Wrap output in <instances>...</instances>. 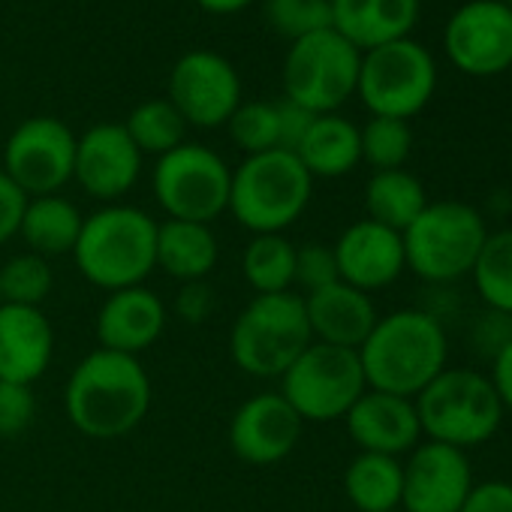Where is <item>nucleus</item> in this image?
I'll list each match as a JSON object with an SVG mask.
<instances>
[{
	"label": "nucleus",
	"instance_id": "9b49d317",
	"mask_svg": "<svg viewBox=\"0 0 512 512\" xmlns=\"http://www.w3.org/2000/svg\"><path fill=\"white\" fill-rule=\"evenodd\" d=\"M368 389L356 350L314 341L281 377V395L302 422H338Z\"/></svg>",
	"mask_w": 512,
	"mask_h": 512
},
{
	"label": "nucleus",
	"instance_id": "a18cd8bd",
	"mask_svg": "<svg viewBox=\"0 0 512 512\" xmlns=\"http://www.w3.org/2000/svg\"><path fill=\"white\" fill-rule=\"evenodd\" d=\"M503 4H506V7H509V10H512V0H503Z\"/></svg>",
	"mask_w": 512,
	"mask_h": 512
},
{
	"label": "nucleus",
	"instance_id": "a878e982",
	"mask_svg": "<svg viewBox=\"0 0 512 512\" xmlns=\"http://www.w3.org/2000/svg\"><path fill=\"white\" fill-rule=\"evenodd\" d=\"M82 220L85 217L76 208V202H70L61 193L31 196L25 205V214H22L19 235L31 253H40L46 260H52V256L73 253L76 238L82 232Z\"/></svg>",
	"mask_w": 512,
	"mask_h": 512
},
{
	"label": "nucleus",
	"instance_id": "f704fd0d",
	"mask_svg": "<svg viewBox=\"0 0 512 512\" xmlns=\"http://www.w3.org/2000/svg\"><path fill=\"white\" fill-rule=\"evenodd\" d=\"M266 22L290 43L332 28V0H266Z\"/></svg>",
	"mask_w": 512,
	"mask_h": 512
},
{
	"label": "nucleus",
	"instance_id": "f3484780",
	"mask_svg": "<svg viewBox=\"0 0 512 512\" xmlns=\"http://www.w3.org/2000/svg\"><path fill=\"white\" fill-rule=\"evenodd\" d=\"M142 172V151L130 139L124 124L103 121L76 136L73 181L103 205L127 196Z\"/></svg>",
	"mask_w": 512,
	"mask_h": 512
},
{
	"label": "nucleus",
	"instance_id": "393cba45",
	"mask_svg": "<svg viewBox=\"0 0 512 512\" xmlns=\"http://www.w3.org/2000/svg\"><path fill=\"white\" fill-rule=\"evenodd\" d=\"M296 157L311 178H344L362 163V133L338 112L317 115L296 148Z\"/></svg>",
	"mask_w": 512,
	"mask_h": 512
},
{
	"label": "nucleus",
	"instance_id": "f257e3e1",
	"mask_svg": "<svg viewBox=\"0 0 512 512\" xmlns=\"http://www.w3.org/2000/svg\"><path fill=\"white\" fill-rule=\"evenodd\" d=\"M151 407V377L139 356L91 350L67 377L64 413L70 425L94 440H118L139 428Z\"/></svg>",
	"mask_w": 512,
	"mask_h": 512
},
{
	"label": "nucleus",
	"instance_id": "ea45409f",
	"mask_svg": "<svg viewBox=\"0 0 512 512\" xmlns=\"http://www.w3.org/2000/svg\"><path fill=\"white\" fill-rule=\"evenodd\" d=\"M25 205H28V196L4 169H0V244H7L10 238L19 235Z\"/></svg>",
	"mask_w": 512,
	"mask_h": 512
},
{
	"label": "nucleus",
	"instance_id": "2eb2a0df",
	"mask_svg": "<svg viewBox=\"0 0 512 512\" xmlns=\"http://www.w3.org/2000/svg\"><path fill=\"white\" fill-rule=\"evenodd\" d=\"M401 464V512H458L476 485L467 452L446 443L422 440Z\"/></svg>",
	"mask_w": 512,
	"mask_h": 512
},
{
	"label": "nucleus",
	"instance_id": "9d476101",
	"mask_svg": "<svg viewBox=\"0 0 512 512\" xmlns=\"http://www.w3.org/2000/svg\"><path fill=\"white\" fill-rule=\"evenodd\" d=\"M229 163L199 142H184L157 157L151 187L169 220L208 223L229 208Z\"/></svg>",
	"mask_w": 512,
	"mask_h": 512
},
{
	"label": "nucleus",
	"instance_id": "423d86ee",
	"mask_svg": "<svg viewBox=\"0 0 512 512\" xmlns=\"http://www.w3.org/2000/svg\"><path fill=\"white\" fill-rule=\"evenodd\" d=\"M422 440L470 449L488 443L503 425V404L488 374L473 368H443L416 398Z\"/></svg>",
	"mask_w": 512,
	"mask_h": 512
},
{
	"label": "nucleus",
	"instance_id": "a211bd4d",
	"mask_svg": "<svg viewBox=\"0 0 512 512\" xmlns=\"http://www.w3.org/2000/svg\"><path fill=\"white\" fill-rule=\"evenodd\" d=\"M338 260V278L362 293H377L392 287L407 269L401 232L380 226L374 220L350 223L332 244Z\"/></svg>",
	"mask_w": 512,
	"mask_h": 512
},
{
	"label": "nucleus",
	"instance_id": "6ab92c4d",
	"mask_svg": "<svg viewBox=\"0 0 512 512\" xmlns=\"http://www.w3.org/2000/svg\"><path fill=\"white\" fill-rule=\"evenodd\" d=\"M344 425L350 440L359 446V452L404 458L410 449L422 443V428L413 398H401L377 389L362 392V398L344 416Z\"/></svg>",
	"mask_w": 512,
	"mask_h": 512
},
{
	"label": "nucleus",
	"instance_id": "4c0bfd02",
	"mask_svg": "<svg viewBox=\"0 0 512 512\" xmlns=\"http://www.w3.org/2000/svg\"><path fill=\"white\" fill-rule=\"evenodd\" d=\"M509 341H512V317L485 308V314H479V320L470 329V347H476V353L491 362Z\"/></svg>",
	"mask_w": 512,
	"mask_h": 512
},
{
	"label": "nucleus",
	"instance_id": "c756f323",
	"mask_svg": "<svg viewBox=\"0 0 512 512\" xmlns=\"http://www.w3.org/2000/svg\"><path fill=\"white\" fill-rule=\"evenodd\" d=\"M470 278L488 311L512 317V229L488 232Z\"/></svg>",
	"mask_w": 512,
	"mask_h": 512
},
{
	"label": "nucleus",
	"instance_id": "ddd939ff",
	"mask_svg": "<svg viewBox=\"0 0 512 512\" xmlns=\"http://www.w3.org/2000/svg\"><path fill=\"white\" fill-rule=\"evenodd\" d=\"M187 127H226L241 100V76L229 58L211 49H193L172 64L169 97Z\"/></svg>",
	"mask_w": 512,
	"mask_h": 512
},
{
	"label": "nucleus",
	"instance_id": "58836bf2",
	"mask_svg": "<svg viewBox=\"0 0 512 512\" xmlns=\"http://www.w3.org/2000/svg\"><path fill=\"white\" fill-rule=\"evenodd\" d=\"M214 290L208 281H193V284H181L178 296H175V314L181 323H190V326H199L205 323L211 314H214Z\"/></svg>",
	"mask_w": 512,
	"mask_h": 512
},
{
	"label": "nucleus",
	"instance_id": "79ce46f5",
	"mask_svg": "<svg viewBox=\"0 0 512 512\" xmlns=\"http://www.w3.org/2000/svg\"><path fill=\"white\" fill-rule=\"evenodd\" d=\"M458 512H512V482L506 479L476 482Z\"/></svg>",
	"mask_w": 512,
	"mask_h": 512
},
{
	"label": "nucleus",
	"instance_id": "20e7f679",
	"mask_svg": "<svg viewBox=\"0 0 512 512\" xmlns=\"http://www.w3.org/2000/svg\"><path fill=\"white\" fill-rule=\"evenodd\" d=\"M314 178L293 151L250 154L232 169L229 214L250 235H284L311 205Z\"/></svg>",
	"mask_w": 512,
	"mask_h": 512
},
{
	"label": "nucleus",
	"instance_id": "412c9836",
	"mask_svg": "<svg viewBox=\"0 0 512 512\" xmlns=\"http://www.w3.org/2000/svg\"><path fill=\"white\" fill-rule=\"evenodd\" d=\"M55 329L43 308L0 305V380L34 386L52 365Z\"/></svg>",
	"mask_w": 512,
	"mask_h": 512
},
{
	"label": "nucleus",
	"instance_id": "b1692460",
	"mask_svg": "<svg viewBox=\"0 0 512 512\" xmlns=\"http://www.w3.org/2000/svg\"><path fill=\"white\" fill-rule=\"evenodd\" d=\"M220 260V241L208 223L163 220L157 223V269L178 284L208 281Z\"/></svg>",
	"mask_w": 512,
	"mask_h": 512
},
{
	"label": "nucleus",
	"instance_id": "6e6552de",
	"mask_svg": "<svg viewBox=\"0 0 512 512\" xmlns=\"http://www.w3.org/2000/svg\"><path fill=\"white\" fill-rule=\"evenodd\" d=\"M362 52L335 28L290 43L284 61V97L314 115L338 112L359 85Z\"/></svg>",
	"mask_w": 512,
	"mask_h": 512
},
{
	"label": "nucleus",
	"instance_id": "f8f14e48",
	"mask_svg": "<svg viewBox=\"0 0 512 512\" xmlns=\"http://www.w3.org/2000/svg\"><path fill=\"white\" fill-rule=\"evenodd\" d=\"M76 133L52 115L25 118L4 145V169L19 190L31 196H52L73 181Z\"/></svg>",
	"mask_w": 512,
	"mask_h": 512
},
{
	"label": "nucleus",
	"instance_id": "7c9ffc66",
	"mask_svg": "<svg viewBox=\"0 0 512 512\" xmlns=\"http://www.w3.org/2000/svg\"><path fill=\"white\" fill-rule=\"evenodd\" d=\"M124 127H127L130 139L136 142V148L142 151V157L145 154L163 157L172 148L184 145V136H187V121L178 115V109L166 97L139 103L127 115Z\"/></svg>",
	"mask_w": 512,
	"mask_h": 512
},
{
	"label": "nucleus",
	"instance_id": "dca6fc26",
	"mask_svg": "<svg viewBox=\"0 0 512 512\" xmlns=\"http://www.w3.org/2000/svg\"><path fill=\"white\" fill-rule=\"evenodd\" d=\"M302 428V416L281 392H260L235 407L229 419V449L250 467H272L293 455Z\"/></svg>",
	"mask_w": 512,
	"mask_h": 512
},
{
	"label": "nucleus",
	"instance_id": "4468645a",
	"mask_svg": "<svg viewBox=\"0 0 512 512\" xmlns=\"http://www.w3.org/2000/svg\"><path fill=\"white\" fill-rule=\"evenodd\" d=\"M446 55L455 70L485 79L512 67V10L503 0H470L446 22Z\"/></svg>",
	"mask_w": 512,
	"mask_h": 512
},
{
	"label": "nucleus",
	"instance_id": "37998d69",
	"mask_svg": "<svg viewBox=\"0 0 512 512\" xmlns=\"http://www.w3.org/2000/svg\"><path fill=\"white\" fill-rule=\"evenodd\" d=\"M488 380L503 404L506 413H512V341L491 359V371H488Z\"/></svg>",
	"mask_w": 512,
	"mask_h": 512
},
{
	"label": "nucleus",
	"instance_id": "49530a36",
	"mask_svg": "<svg viewBox=\"0 0 512 512\" xmlns=\"http://www.w3.org/2000/svg\"><path fill=\"white\" fill-rule=\"evenodd\" d=\"M0 73H4V64H0Z\"/></svg>",
	"mask_w": 512,
	"mask_h": 512
},
{
	"label": "nucleus",
	"instance_id": "c85d7f7f",
	"mask_svg": "<svg viewBox=\"0 0 512 512\" xmlns=\"http://www.w3.org/2000/svg\"><path fill=\"white\" fill-rule=\"evenodd\" d=\"M241 275L256 296L293 293L296 247L287 235H253L241 253Z\"/></svg>",
	"mask_w": 512,
	"mask_h": 512
},
{
	"label": "nucleus",
	"instance_id": "e433bc0d",
	"mask_svg": "<svg viewBox=\"0 0 512 512\" xmlns=\"http://www.w3.org/2000/svg\"><path fill=\"white\" fill-rule=\"evenodd\" d=\"M37 419L34 386L0 380V440H13L25 434Z\"/></svg>",
	"mask_w": 512,
	"mask_h": 512
},
{
	"label": "nucleus",
	"instance_id": "4be33fe9",
	"mask_svg": "<svg viewBox=\"0 0 512 512\" xmlns=\"http://www.w3.org/2000/svg\"><path fill=\"white\" fill-rule=\"evenodd\" d=\"M302 299H305L311 335L320 344L359 350L380 320L374 299L344 281L323 287L317 293H308Z\"/></svg>",
	"mask_w": 512,
	"mask_h": 512
},
{
	"label": "nucleus",
	"instance_id": "39448f33",
	"mask_svg": "<svg viewBox=\"0 0 512 512\" xmlns=\"http://www.w3.org/2000/svg\"><path fill=\"white\" fill-rule=\"evenodd\" d=\"M311 344L314 335L299 293L253 296L229 329L232 365L256 380H281Z\"/></svg>",
	"mask_w": 512,
	"mask_h": 512
},
{
	"label": "nucleus",
	"instance_id": "473e14b6",
	"mask_svg": "<svg viewBox=\"0 0 512 512\" xmlns=\"http://www.w3.org/2000/svg\"><path fill=\"white\" fill-rule=\"evenodd\" d=\"M359 133H362V160L368 166H374V172L404 169V163L413 151L410 121L371 115V121L365 127H359Z\"/></svg>",
	"mask_w": 512,
	"mask_h": 512
},
{
	"label": "nucleus",
	"instance_id": "72a5a7b5",
	"mask_svg": "<svg viewBox=\"0 0 512 512\" xmlns=\"http://www.w3.org/2000/svg\"><path fill=\"white\" fill-rule=\"evenodd\" d=\"M229 139L235 148L244 151V157L250 154H266L281 148V136H278V106L266 103V100H250L241 103L232 118L226 121Z\"/></svg>",
	"mask_w": 512,
	"mask_h": 512
},
{
	"label": "nucleus",
	"instance_id": "bb28decb",
	"mask_svg": "<svg viewBox=\"0 0 512 512\" xmlns=\"http://www.w3.org/2000/svg\"><path fill=\"white\" fill-rule=\"evenodd\" d=\"M404 464L392 455L359 452L344 470V494L356 512H392L401 509Z\"/></svg>",
	"mask_w": 512,
	"mask_h": 512
},
{
	"label": "nucleus",
	"instance_id": "aec40b11",
	"mask_svg": "<svg viewBox=\"0 0 512 512\" xmlns=\"http://www.w3.org/2000/svg\"><path fill=\"white\" fill-rule=\"evenodd\" d=\"M166 320L169 314L163 299L142 284L109 293V299L100 305L94 332L103 350L139 356L160 341V335L166 332Z\"/></svg>",
	"mask_w": 512,
	"mask_h": 512
},
{
	"label": "nucleus",
	"instance_id": "cd10ccee",
	"mask_svg": "<svg viewBox=\"0 0 512 512\" xmlns=\"http://www.w3.org/2000/svg\"><path fill=\"white\" fill-rule=\"evenodd\" d=\"M428 205L425 184L407 169L374 172L365 184V211L368 220L404 232Z\"/></svg>",
	"mask_w": 512,
	"mask_h": 512
},
{
	"label": "nucleus",
	"instance_id": "c03bdc74",
	"mask_svg": "<svg viewBox=\"0 0 512 512\" xmlns=\"http://www.w3.org/2000/svg\"><path fill=\"white\" fill-rule=\"evenodd\" d=\"M253 0H196V7L211 13V16H235L241 10H247Z\"/></svg>",
	"mask_w": 512,
	"mask_h": 512
},
{
	"label": "nucleus",
	"instance_id": "1a4fd4ad",
	"mask_svg": "<svg viewBox=\"0 0 512 512\" xmlns=\"http://www.w3.org/2000/svg\"><path fill=\"white\" fill-rule=\"evenodd\" d=\"M434 88L437 64L416 40L404 37L362 52L356 94L371 115L410 121L431 103Z\"/></svg>",
	"mask_w": 512,
	"mask_h": 512
},
{
	"label": "nucleus",
	"instance_id": "c9c22d12",
	"mask_svg": "<svg viewBox=\"0 0 512 512\" xmlns=\"http://www.w3.org/2000/svg\"><path fill=\"white\" fill-rule=\"evenodd\" d=\"M338 260L332 244L323 241H308L302 247H296V287L308 293H317L323 287L338 284Z\"/></svg>",
	"mask_w": 512,
	"mask_h": 512
},
{
	"label": "nucleus",
	"instance_id": "f03ea898",
	"mask_svg": "<svg viewBox=\"0 0 512 512\" xmlns=\"http://www.w3.org/2000/svg\"><path fill=\"white\" fill-rule=\"evenodd\" d=\"M368 389L416 398L449 368V338L437 317L422 308H401L377 320L356 350Z\"/></svg>",
	"mask_w": 512,
	"mask_h": 512
},
{
	"label": "nucleus",
	"instance_id": "09e8293b",
	"mask_svg": "<svg viewBox=\"0 0 512 512\" xmlns=\"http://www.w3.org/2000/svg\"><path fill=\"white\" fill-rule=\"evenodd\" d=\"M0 305H4V299H0Z\"/></svg>",
	"mask_w": 512,
	"mask_h": 512
},
{
	"label": "nucleus",
	"instance_id": "de8ad7c7",
	"mask_svg": "<svg viewBox=\"0 0 512 512\" xmlns=\"http://www.w3.org/2000/svg\"><path fill=\"white\" fill-rule=\"evenodd\" d=\"M392 512H401V509H392Z\"/></svg>",
	"mask_w": 512,
	"mask_h": 512
},
{
	"label": "nucleus",
	"instance_id": "7ed1b4c3",
	"mask_svg": "<svg viewBox=\"0 0 512 512\" xmlns=\"http://www.w3.org/2000/svg\"><path fill=\"white\" fill-rule=\"evenodd\" d=\"M73 260L97 290L118 293L142 287L157 269V220L136 205H100L82 220Z\"/></svg>",
	"mask_w": 512,
	"mask_h": 512
},
{
	"label": "nucleus",
	"instance_id": "a19ab883",
	"mask_svg": "<svg viewBox=\"0 0 512 512\" xmlns=\"http://www.w3.org/2000/svg\"><path fill=\"white\" fill-rule=\"evenodd\" d=\"M278 106V136H281V151H293L296 154V148L302 145V139H305V133L311 130V124H314V112H308L305 106H299V103H293V100H278L275 103Z\"/></svg>",
	"mask_w": 512,
	"mask_h": 512
},
{
	"label": "nucleus",
	"instance_id": "0eeeda50",
	"mask_svg": "<svg viewBox=\"0 0 512 512\" xmlns=\"http://www.w3.org/2000/svg\"><path fill=\"white\" fill-rule=\"evenodd\" d=\"M401 238L407 269L431 287H446L473 272L488 229L473 205L443 199L428 202Z\"/></svg>",
	"mask_w": 512,
	"mask_h": 512
},
{
	"label": "nucleus",
	"instance_id": "2f4dec72",
	"mask_svg": "<svg viewBox=\"0 0 512 512\" xmlns=\"http://www.w3.org/2000/svg\"><path fill=\"white\" fill-rule=\"evenodd\" d=\"M55 290L52 263L40 253H16L0 266V299L4 305H25L40 308Z\"/></svg>",
	"mask_w": 512,
	"mask_h": 512
},
{
	"label": "nucleus",
	"instance_id": "5701e85b",
	"mask_svg": "<svg viewBox=\"0 0 512 512\" xmlns=\"http://www.w3.org/2000/svg\"><path fill=\"white\" fill-rule=\"evenodd\" d=\"M419 0H332V28L359 52L410 37Z\"/></svg>",
	"mask_w": 512,
	"mask_h": 512
}]
</instances>
